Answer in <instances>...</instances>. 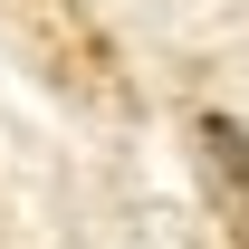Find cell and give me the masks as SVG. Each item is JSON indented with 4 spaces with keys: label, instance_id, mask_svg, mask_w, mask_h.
<instances>
[{
    "label": "cell",
    "instance_id": "cell-1",
    "mask_svg": "<svg viewBox=\"0 0 249 249\" xmlns=\"http://www.w3.org/2000/svg\"><path fill=\"white\" fill-rule=\"evenodd\" d=\"M192 144H201V163H211L220 201H230V211H240V230H249V124H230V115H201V124H192Z\"/></svg>",
    "mask_w": 249,
    "mask_h": 249
}]
</instances>
